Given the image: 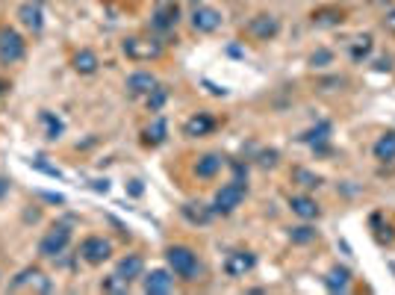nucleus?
Returning a JSON list of instances; mask_svg holds the SVG:
<instances>
[{
	"label": "nucleus",
	"mask_w": 395,
	"mask_h": 295,
	"mask_svg": "<svg viewBox=\"0 0 395 295\" xmlns=\"http://www.w3.org/2000/svg\"><path fill=\"white\" fill-rule=\"evenodd\" d=\"M18 18H21V24H24L27 30L42 32V27H44V9H42V0H27V4H21Z\"/></svg>",
	"instance_id": "obj_15"
},
{
	"label": "nucleus",
	"mask_w": 395,
	"mask_h": 295,
	"mask_svg": "<svg viewBox=\"0 0 395 295\" xmlns=\"http://www.w3.org/2000/svg\"><path fill=\"white\" fill-rule=\"evenodd\" d=\"M245 195H248V186H245V180H230L224 183L219 192H216V201H212V212H221V216H230L242 201Z\"/></svg>",
	"instance_id": "obj_3"
},
{
	"label": "nucleus",
	"mask_w": 395,
	"mask_h": 295,
	"mask_svg": "<svg viewBox=\"0 0 395 295\" xmlns=\"http://www.w3.org/2000/svg\"><path fill=\"white\" fill-rule=\"evenodd\" d=\"M71 65H74V71H77V74H95L101 62H97V56H95L92 51H77L74 59H71Z\"/></svg>",
	"instance_id": "obj_24"
},
{
	"label": "nucleus",
	"mask_w": 395,
	"mask_h": 295,
	"mask_svg": "<svg viewBox=\"0 0 395 295\" xmlns=\"http://www.w3.org/2000/svg\"><path fill=\"white\" fill-rule=\"evenodd\" d=\"M216 127H219V121L212 119L209 112H195V116L186 119V124H183V136H189V139H201V136H209Z\"/></svg>",
	"instance_id": "obj_12"
},
{
	"label": "nucleus",
	"mask_w": 395,
	"mask_h": 295,
	"mask_svg": "<svg viewBox=\"0 0 395 295\" xmlns=\"http://www.w3.org/2000/svg\"><path fill=\"white\" fill-rule=\"evenodd\" d=\"M180 24V4L177 0H157L154 15H151V27L157 32H171Z\"/></svg>",
	"instance_id": "obj_5"
},
{
	"label": "nucleus",
	"mask_w": 395,
	"mask_h": 295,
	"mask_svg": "<svg viewBox=\"0 0 395 295\" xmlns=\"http://www.w3.org/2000/svg\"><path fill=\"white\" fill-rule=\"evenodd\" d=\"M101 289H104V292H112V295H124V292L130 289V281H124V277L115 272V275L104 277V281H101Z\"/></svg>",
	"instance_id": "obj_26"
},
{
	"label": "nucleus",
	"mask_w": 395,
	"mask_h": 295,
	"mask_svg": "<svg viewBox=\"0 0 395 295\" xmlns=\"http://www.w3.org/2000/svg\"><path fill=\"white\" fill-rule=\"evenodd\" d=\"M316 236H319V231H316V227H310V224H298V227H292V231H289V239L295 245H307Z\"/></svg>",
	"instance_id": "obj_27"
},
{
	"label": "nucleus",
	"mask_w": 395,
	"mask_h": 295,
	"mask_svg": "<svg viewBox=\"0 0 395 295\" xmlns=\"http://www.w3.org/2000/svg\"><path fill=\"white\" fill-rule=\"evenodd\" d=\"M42 121H44V127H47V139H59V136H62L65 124L54 116V112H42Z\"/></svg>",
	"instance_id": "obj_29"
},
{
	"label": "nucleus",
	"mask_w": 395,
	"mask_h": 295,
	"mask_svg": "<svg viewBox=\"0 0 395 295\" xmlns=\"http://www.w3.org/2000/svg\"><path fill=\"white\" fill-rule=\"evenodd\" d=\"M221 169H224V157L216 154V151H209V154H204V157H198V162H195V174L201 177V180L216 177Z\"/></svg>",
	"instance_id": "obj_17"
},
{
	"label": "nucleus",
	"mask_w": 395,
	"mask_h": 295,
	"mask_svg": "<svg viewBox=\"0 0 395 295\" xmlns=\"http://www.w3.org/2000/svg\"><path fill=\"white\" fill-rule=\"evenodd\" d=\"M289 210H292L298 219H304V222H312V219H319V216H322L319 204L312 201L310 195H292V198H289Z\"/></svg>",
	"instance_id": "obj_16"
},
{
	"label": "nucleus",
	"mask_w": 395,
	"mask_h": 295,
	"mask_svg": "<svg viewBox=\"0 0 395 295\" xmlns=\"http://www.w3.org/2000/svg\"><path fill=\"white\" fill-rule=\"evenodd\" d=\"M384 27H387V32H392L395 36V6L387 12V18H384Z\"/></svg>",
	"instance_id": "obj_33"
},
{
	"label": "nucleus",
	"mask_w": 395,
	"mask_h": 295,
	"mask_svg": "<svg viewBox=\"0 0 395 295\" xmlns=\"http://www.w3.org/2000/svg\"><path fill=\"white\" fill-rule=\"evenodd\" d=\"M166 136H169V124H166V119H154L151 124L145 127L142 142H145V145H151V148H157V145L166 142Z\"/></svg>",
	"instance_id": "obj_20"
},
{
	"label": "nucleus",
	"mask_w": 395,
	"mask_h": 295,
	"mask_svg": "<svg viewBox=\"0 0 395 295\" xmlns=\"http://www.w3.org/2000/svg\"><path fill=\"white\" fill-rule=\"evenodd\" d=\"M327 136H331V124H327V121H322V124H316L312 130H307V133L301 136V142H307V145H316V142H324Z\"/></svg>",
	"instance_id": "obj_28"
},
{
	"label": "nucleus",
	"mask_w": 395,
	"mask_h": 295,
	"mask_svg": "<svg viewBox=\"0 0 395 295\" xmlns=\"http://www.w3.org/2000/svg\"><path fill=\"white\" fill-rule=\"evenodd\" d=\"M348 54H351L354 62H363V59L372 54V36H357V39L351 42V47H348Z\"/></svg>",
	"instance_id": "obj_25"
},
{
	"label": "nucleus",
	"mask_w": 395,
	"mask_h": 295,
	"mask_svg": "<svg viewBox=\"0 0 395 295\" xmlns=\"http://www.w3.org/2000/svg\"><path fill=\"white\" fill-rule=\"evenodd\" d=\"M24 54H27V44L21 39V32L12 27H0V62L15 65L24 59Z\"/></svg>",
	"instance_id": "obj_4"
},
{
	"label": "nucleus",
	"mask_w": 395,
	"mask_h": 295,
	"mask_svg": "<svg viewBox=\"0 0 395 295\" xmlns=\"http://www.w3.org/2000/svg\"><path fill=\"white\" fill-rule=\"evenodd\" d=\"M372 154H375V159H381V162H389V159H395V130H389V133H384L381 139L375 142Z\"/></svg>",
	"instance_id": "obj_22"
},
{
	"label": "nucleus",
	"mask_w": 395,
	"mask_h": 295,
	"mask_svg": "<svg viewBox=\"0 0 395 295\" xmlns=\"http://www.w3.org/2000/svg\"><path fill=\"white\" fill-rule=\"evenodd\" d=\"M142 289L147 295H166L174 289V272L171 269H151L142 277Z\"/></svg>",
	"instance_id": "obj_10"
},
{
	"label": "nucleus",
	"mask_w": 395,
	"mask_h": 295,
	"mask_svg": "<svg viewBox=\"0 0 395 295\" xmlns=\"http://www.w3.org/2000/svg\"><path fill=\"white\" fill-rule=\"evenodd\" d=\"M331 59H334L331 51H319V54L310 56V65H312V68H324V65H331Z\"/></svg>",
	"instance_id": "obj_32"
},
{
	"label": "nucleus",
	"mask_w": 395,
	"mask_h": 295,
	"mask_svg": "<svg viewBox=\"0 0 395 295\" xmlns=\"http://www.w3.org/2000/svg\"><path fill=\"white\" fill-rule=\"evenodd\" d=\"M221 12L219 9H212V6H198L195 12H192V27L198 30V32H216L219 27H221Z\"/></svg>",
	"instance_id": "obj_13"
},
{
	"label": "nucleus",
	"mask_w": 395,
	"mask_h": 295,
	"mask_svg": "<svg viewBox=\"0 0 395 295\" xmlns=\"http://www.w3.org/2000/svg\"><path fill=\"white\" fill-rule=\"evenodd\" d=\"M6 192H9V180H6V177H0V198H4Z\"/></svg>",
	"instance_id": "obj_35"
},
{
	"label": "nucleus",
	"mask_w": 395,
	"mask_h": 295,
	"mask_svg": "<svg viewBox=\"0 0 395 295\" xmlns=\"http://www.w3.org/2000/svg\"><path fill=\"white\" fill-rule=\"evenodd\" d=\"M68 242H71V231H68V224H54L51 231H47L39 242V254L42 257H59L65 248H68Z\"/></svg>",
	"instance_id": "obj_7"
},
{
	"label": "nucleus",
	"mask_w": 395,
	"mask_h": 295,
	"mask_svg": "<svg viewBox=\"0 0 395 295\" xmlns=\"http://www.w3.org/2000/svg\"><path fill=\"white\" fill-rule=\"evenodd\" d=\"M0 92H4V83H0Z\"/></svg>",
	"instance_id": "obj_36"
},
{
	"label": "nucleus",
	"mask_w": 395,
	"mask_h": 295,
	"mask_svg": "<svg viewBox=\"0 0 395 295\" xmlns=\"http://www.w3.org/2000/svg\"><path fill=\"white\" fill-rule=\"evenodd\" d=\"M157 86H159V80L147 71H136V74L127 77V95L130 97H147Z\"/></svg>",
	"instance_id": "obj_14"
},
{
	"label": "nucleus",
	"mask_w": 395,
	"mask_h": 295,
	"mask_svg": "<svg viewBox=\"0 0 395 295\" xmlns=\"http://www.w3.org/2000/svg\"><path fill=\"white\" fill-rule=\"evenodd\" d=\"M351 284V272L345 269V266H334L331 272L324 275V287L331 289V292H345Z\"/></svg>",
	"instance_id": "obj_21"
},
{
	"label": "nucleus",
	"mask_w": 395,
	"mask_h": 295,
	"mask_svg": "<svg viewBox=\"0 0 395 295\" xmlns=\"http://www.w3.org/2000/svg\"><path fill=\"white\" fill-rule=\"evenodd\" d=\"M9 289L12 292H51V281L44 277V272L42 269H36V266H30V269H24V272H18L9 281Z\"/></svg>",
	"instance_id": "obj_6"
},
{
	"label": "nucleus",
	"mask_w": 395,
	"mask_h": 295,
	"mask_svg": "<svg viewBox=\"0 0 395 295\" xmlns=\"http://www.w3.org/2000/svg\"><path fill=\"white\" fill-rule=\"evenodd\" d=\"M180 212H183V219L186 222H192V224H209L212 222V207H207V204H195V201H189V204H183L180 207Z\"/></svg>",
	"instance_id": "obj_18"
},
{
	"label": "nucleus",
	"mask_w": 395,
	"mask_h": 295,
	"mask_svg": "<svg viewBox=\"0 0 395 295\" xmlns=\"http://www.w3.org/2000/svg\"><path fill=\"white\" fill-rule=\"evenodd\" d=\"M121 51L133 62H151V59L162 56V42L154 39V36H127L121 42Z\"/></svg>",
	"instance_id": "obj_2"
},
{
	"label": "nucleus",
	"mask_w": 395,
	"mask_h": 295,
	"mask_svg": "<svg viewBox=\"0 0 395 295\" xmlns=\"http://www.w3.org/2000/svg\"><path fill=\"white\" fill-rule=\"evenodd\" d=\"M312 24L316 27H336V24H342V9H336V6L316 9L312 12Z\"/></svg>",
	"instance_id": "obj_23"
},
{
	"label": "nucleus",
	"mask_w": 395,
	"mask_h": 295,
	"mask_svg": "<svg viewBox=\"0 0 395 295\" xmlns=\"http://www.w3.org/2000/svg\"><path fill=\"white\" fill-rule=\"evenodd\" d=\"M260 162H262V166H274V162H277V151H266Z\"/></svg>",
	"instance_id": "obj_34"
},
{
	"label": "nucleus",
	"mask_w": 395,
	"mask_h": 295,
	"mask_svg": "<svg viewBox=\"0 0 395 295\" xmlns=\"http://www.w3.org/2000/svg\"><path fill=\"white\" fill-rule=\"evenodd\" d=\"M115 272H119L124 281H136V277H142V272H145V260L139 254H127V257L119 260V269Z\"/></svg>",
	"instance_id": "obj_19"
},
{
	"label": "nucleus",
	"mask_w": 395,
	"mask_h": 295,
	"mask_svg": "<svg viewBox=\"0 0 395 295\" xmlns=\"http://www.w3.org/2000/svg\"><path fill=\"white\" fill-rule=\"evenodd\" d=\"M80 257H83L89 266H101L112 257V242L104 236H86L80 242Z\"/></svg>",
	"instance_id": "obj_8"
},
{
	"label": "nucleus",
	"mask_w": 395,
	"mask_h": 295,
	"mask_svg": "<svg viewBox=\"0 0 395 295\" xmlns=\"http://www.w3.org/2000/svg\"><path fill=\"white\" fill-rule=\"evenodd\" d=\"M166 260H169V269L180 281H198V275H201V260H198V254L189 245H171L166 251Z\"/></svg>",
	"instance_id": "obj_1"
},
{
	"label": "nucleus",
	"mask_w": 395,
	"mask_h": 295,
	"mask_svg": "<svg viewBox=\"0 0 395 295\" xmlns=\"http://www.w3.org/2000/svg\"><path fill=\"white\" fill-rule=\"evenodd\" d=\"M277 32H281V21H277L274 15H269V12H260L248 21V36L257 39V42H272Z\"/></svg>",
	"instance_id": "obj_9"
},
{
	"label": "nucleus",
	"mask_w": 395,
	"mask_h": 295,
	"mask_svg": "<svg viewBox=\"0 0 395 295\" xmlns=\"http://www.w3.org/2000/svg\"><path fill=\"white\" fill-rule=\"evenodd\" d=\"M292 180H298V183L307 186V189L322 186V177H319V174H312V171H307V169H295V171H292Z\"/></svg>",
	"instance_id": "obj_30"
},
{
	"label": "nucleus",
	"mask_w": 395,
	"mask_h": 295,
	"mask_svg": "<svg viewBox=\"0 0 395 295\" xmlns=\"http://www.w3.org/2000/svg\"><path fill=\"white\" fill-rule=\"evenodd\" d=\"M257 266V254L254 251H230L227 254V260H224V272L230 275V277H245L251 269Z\"/></svg>",
	"instance_id": "obj_11"
},
{
	"label": "nucleus",
	"mask_w": 395,
	"mask_h": 295,
	"mask_svg": "<svg viewBox=\"0 0 395 295\" xmlns=\"http://www.w3.org/2000/svg\"><path fill=\"white\" fill-rule=\"evenodd\" d=\"M166 97H169V92L162 89V86H157L151 95H147V109H151V112H159L162 104H166Z\"/></svg>",
	"instance_id": "obj_31"
}]
</instances>
